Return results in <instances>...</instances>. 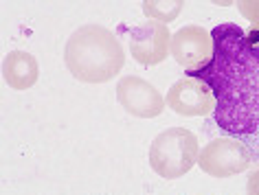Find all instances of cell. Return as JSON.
<instances>
[{"label":"cell","instance_id":"1","mask_svg":"<svg viewBox=\"0 0 259 195\" xmlns=\"http://www.w3.org/2000/svg\"><path fill=\"white\" fill-rule=\"evenodd\" d=\"M213 57L204 68L187 70V77L204 81L215 96V110L206 129L229 136L250 149L259 162V46L246 40L235 22L211 31Z\"/></svg>","mask_w":259,"mask_h":195},{"label":"cell","instance_id":"2","mask_svg":"<svg viewBox=\"0 0 259 195\" xmlns=\"http://www.w3.org/2000/svg\"><path fill=\"white\" fill-rule=\"evenodd\" d=\"M64 64L81 83H106L125 66V51L110 29L83 24L64 46Z\"/></svg>","mask_w":259,"mask_h":195},{"label":"cell","instance_id":"3","mask_svg":"<svg viewBox=\"0 0 259 195\" xmlns=\"http://www.w3.org/2000/svg\"><path fill=\"white\" fill-rule=\"evenodd\" d=\"M198 136L187 127H169L150 145V167L165 180H176L189 173L200 158Z\"/></svg>","mask_w":259,"mask_h":195},{"label":"cell","instance_id":"4","mask_svg":"<svg viewBox=\"0 0 259 195\" xmlns=\"http://www.w3.org/2000/svg\"><path fill=\"white\" fill-rule=\"evenodd\" d=\"M255 162L250 149L229 136H218L211 138L200 152L198 165L200 169L211 175V178H231V175L248 171Z\"/></svg>","mask_w":259,"mask_h":195},{"label":"cell","instance_id":"5","mask_svg":"<svg viewBox=\"0 0 259 195\" xmlns=\"http://www.w3.org/2000/svg\"><path fill=\"white\" fill-rule=\"evenodd\" d=\"M116 101L127 114L137 119H156L163 114L167 101L156 90V86L143 77L127 75L116 83Z\"/></svg>","mask_w":259,"mask_h":195},{"label":"cell","instance_id":"6","mask_svg":"<svg viewBox=\"0 0 259 195\" xmlns=\"http://www.w3.org/2000/svg\"><path fill=\"white\" fill-rule=\"evenodd\" d=\"M165 101L167 108L185 119H204L215 110V96H213L211 88L193 77H183L176 83H171Z\"/></svg>","mask_w":259,"mask_h":195},{"label":"cell","instance_id":"7","mask_svg":"<svg viewBox=\"0 0 259 195\" xmlns=\"http://www.w3.org/2000/svg\"><path fill=\"white\" fill-rule=\"evenodd\" d=\"M130 53L141 66H158L171 55V33L160 22H143L130 29Z\"/></svg>","mask_w":259,"mask_h":195},{"label":"cell","instance_id":"8","mask_svg":"<svg viewBox=\"0 0 259 195\" xmlns=\"http://www.w3.org/2000/svg\"><path fill=\"white\" fill-rule=\"evenodd\" d=\"M171 55L185 70H200L213 57L211 31L198 24H187L171 35Z\"/></svg>","mask_w":259,"mask_h":195},{"label":"cell","instance_id":"9","mask_svg":"<svg viewBox=\"0 0 259 195\" xmlns=\"http://www.w3.org/2000/svg\"><path fill=\"white\" fill-rule=\"evenodd\" d=\"M3 79L14 90H29L40 79V64L27 51H9L3 62Z\"/></svg>","mask_w":259,"mask_h":195},{"label":"cell","instance_id":"10","mask_svg":"<svg viewBox=\"0 0 259 195\" xmlns=\"http://www.w3.org/2000/svg\"><path fill=\"white\" fill-rule=\"evenodd\" d=\"M183 7L185 5L180 3V0H145V3L141 5L143 14L147 18H152L154 22H160V24L176 20L180 16V11H183Z\"/></svg>","mask_w":259,"mask_h":195},{"label":"cell","instance_id":"11","mask_svg":"<svg viewBox=\"0 0 259 195\" xmlns=\"http://www.w3.org/2000/svg\"><path fill=\"white\" fill-rule=\"evenodd\" d=\"M237 9L250 22V27H259V0H242L237 3Z\"/></svg>","mask_w":259,"mask_h":195},{"label":"cell","instance_id":"12","mask_svg":"<svg viewBox=\"0 0 259 195\" xmlns=\"http://www.w3.org/2000/svg\"><path fill=\"white\" fill-rule=\"evenodd\" d=\"M246 193L248 195H259V162L252 167V171L246 178Z\"/></svg>","mask_w":259,"mask_h":195},{"label":"cell","instance_id":"13","mask_svg":"<svg viewBox=\"0 0 259 195\" xmlns=\"http://www.w3.org/2000/svg\"><path fill=\"white\" fill-rule=\"evenodd\" d=\"M246 40L250 44H255V46H259V27H250L246 31Z\"/></svg>","mask_w":259,"mask_h":195}]
</instances>
